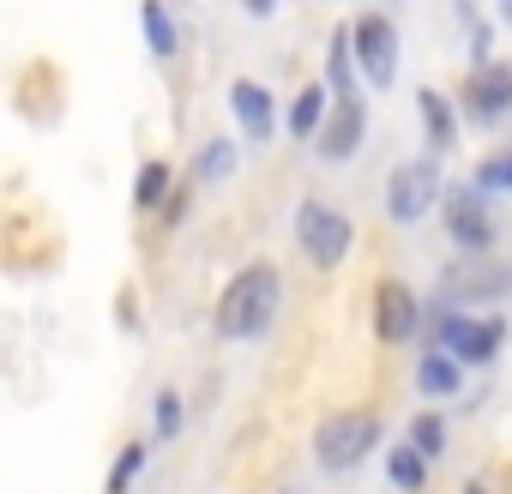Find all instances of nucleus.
<instances>
[{"mask_svg": "<svg viewBox=\"0 0 512 494\" xmlns=\"http://www.w3.org/2000/svg\"><path fill=\"white\" fill-rule=\"evenodd\" d=\"M296 247H302V260L314 272H338L350 260V247H356V223L350 211L326 205V199H302L296 205Z\"/></svg>", "mask_w": 512, "mask_h": 494, "instance_id": "nucleus-3", "label": "nucleus"}, {"mask_svg": "<svg viewBox=\"0 0 512 494\" xmlns=\"http://www.w3.org/2000/svg\"><path fill=\"white\" fill-rule=\"evenodd\" d=\"M470 181L488 193V199H500V193H512V145H500V151H488L476 169H470Z\"/></svg>", "mask_w": 512, "mask_h": 494, "instance_id": "nucleus-24", "label": "nucleus"}, {"mask_svg": "<svg viewBox=\"0 0 512 494\" xmlns=\"http://www.w3.org/2000/svg\"><path fill=\"white\" fill-rule=\"evenodd\" d=\"M278 7H284V0H241V13H247L253 25H266V19H272Z\"/></svg>", "mask_w": 512, "mask_h": 494, "instance_id": "nucleus-28", "label": "nucleus"}, {"mask_svg": "<svg viewBox=\"0 0 512 494\" xmlns=\"http://www.w3.org/2000/svg\"><path fill=\"white\" fill-rule=\"evenodd\" d=\"M181 422H187L181 386H157V398H151V446H169V440H181Z\"/></svg>", "mask_w": 512, "mask_h": 494, "instance_id": "nucleus-22", "label": "nucleus"}, {"mask_svg": "<svg viewBox=\"0 0 512 494\" xmlns=\"http://www.w3.org/2000/svg\"><path fill=\"white\" fill-rule=\"evenodd\" d=\"M145 458H151V440H127V446L115 452V464H109V482H103V494H133V482H139Z\"/></svg>", "mask_w": 512, "mask_h": 494, "instance_id": "nucleus-23", "label": "nucleus"}, {"mask_svg": "<svg viewBox=\"0 0 512 494\" xmlns=\"http://www.w3.org/2000/svg\"><path fill=\"white\" fill-rule=\"evenodd\" d=\"M428 452H416L410 440H398V446H386V482L398 488V494H422L428 488Z\"/></svg>", "mask_w": 512, "mask_h": 494, "instance_id": "nucleus-19", "label": "nucleus"}, {"mask_svg": "<svg viewBox=\"0 0 512 494\" xmlns=\"http://www.w3.org/2000/svg\"><path fill=\"white\" fill-rule=\"evenodd\" d=\"M410 446H416V452H428V458H446V446H452L446 416H440V410H422V416L410 422Z\"/></svg>", "mask_w": 512, "mask_h": 494, "instance_id": "nucleus-25", "label": "nucleus"}, {"mask_svg": "<svg viewBox=\"0 0 512 494\" xmlns=\"http://www.w3.org/2000/svg\"><path fill=\"white\" fill-rule=\"evenodd\" d=\"M356 31L350 25H338L332 37H326V85H332V97H356Z\"/></svg>", "mask_w": 512, "mask_h": 494, "instance_id": "nucleus-17", "label": "nucleus"}, {"mask_svg": "<svg viewBox=\"0 0 512 494\" xmlns=\"http://www.w3.org/2000/svg\"><path fill=\"white\" fill-rule=\"evenodd\" d=\"M380 410H368V404H356V410H332V416H320V428H314V464L326 470V476H350L374 446H380Z\"/></svg>", "mask_w": 512, "mask_h": 494, "instance_id": "nucleus-2", "label": "nucleus"}, {"mask_svg": "<svg viewBox=\"0 0 512 494\" xmlns=\"http://www.w3.org/2000/svg\"><path fill=\"white\" fill-rule=\"evenodd\" d=\"M464 326H470V314H464V302H452V296H434L428 314H422V338H428V350H452V344L464 338Z\"/></svg>", "mask_w": 512, "mask_h": 494, "instance_id": "nucleus-18", "label": "nucleus"}, {"mask_svg": "<svg viewBox=\"0 0 512 494\" xmlns=\"http://www.w3.org/2000/svg\"><path fill=\"white\" fill-rule=\"evenodd\" d=\"M278 308H284V278H278V266H272V260H247V266L223 284L211 326H217L223 344H253V338L272 332Z\"/></svg>", "mask_w": 512, "mask_h": 494, "instance_id": "nucleus-1", "label": "nucleus"}, {"mask_svg": "<svg viewBox=\"0 0 512 494\" xmlns=\"http://www.w3.org/2000/svg\"><path fill=\"white\" fill-rule=\"evenodd\" d=\"M229 115L241 145H272L278 139V97L260 79H229Z\"/></svg>", "mask_w": 512, "mask_h": 494, "instance_id": "nucleus-10", "label": "nucleus"}, {"mask_svg": "<svg viewBox=\"0 0 512 494\" xmlns=\"http://www.w3.org/2000/svg\"><path fill=\"white\" fill-rule=\"evenodd\" d=\"M235 163H241V145H235V139H205L199 157H193V187H217V181H229Z\"/></svg>", "mask_w": 512, "mask_h": 494, "instance_id": "nucleus-20", "label": "nucleus"}, {"mask_svg": "<svg viewBox=\"0 0 512 494\" xmlns=\"http://www.w3.org/2000/svg\"><path fill=\"white\" fill-rule=\"evenodd\" d=\"M139 37H145V55L157 67H175L181 55V25L169 13V0H139Z\"/></svg>", "mask_w": 512, "mask_h": 494, "instance_id": "nucleus-14", "label": "nucleus"}, {"mask_svg": "<svg viewBox=\"0 0 512 494\" xmlns=\"http://www.w3.org/2000/svg\"><path fill=\"white\" fill-rule=\"evenodd\" d=\"M362 139H368V97L356 91V97H338V103H332V121H326V133L314 139V157H320V163H350V157L362 151Z\"/></svg>", "mask_w": 512, "mask_h": 494, "instance_id": "nucleus-11", "label": "nucleus"}, {"mask_svg": "<svg viewBox=\"0 0 512 494\" xmlns=\"http://www.w3.org/2000/svg\"><path fill=\"white\" fill-rule=\"evenodd\" d=\"M500 19H506V25H512V0H500Z\"/></svg>", "mask_w": 512, "mask_h": 494, "instance_id": "nucleus-30", "label": "nucleus"}, {"mask_svg": "<svg viewBox=\"0 0 512 494\" xmlns=\"http://www.w3.org/2000/svg\"><path fill=\"white\" fill-rule=\"evenodd\" d=\"M169 193H175L169 163H163V157L139 163V175H133V211H139V217H145V211H163V205H169Z\"/></svg>", "mask_w": 512, "mask_h": 494, "instance_id": "nucleus-21", "label": "nucleus"}, {"mask_svg": "<svg viewBox=\"0 0 512 494\" xmlns=\"http://www.w3.org/2000/svg\"><path fill=\"white\" fill-rule=\"evenodd\" d=\"M416 392H422L428 404L458 398V392H464V362H458L452 350H422V356H416Z\"/></svg>", "mask_w": 512, "mask_h": 494, "instance_id": "nucleus-15", "label": "nucleus"}, {"mask_svg": "<svg viewBox=\"0 0 512 494\" xmlns=\"http://www.w3.org/2000/svg\"><path fill=\"white\" fill-rule=\"evenodd\" d=\"M422 296L404 284V278H380L374 284V338L386 344V350H404V344H416L422 338Z\"/></svg>", "mask_w": 512, "mask_h": 494, "instance_id": "nucleus-6", "label": "nucleus"}, {"mask_svg": "<svg viewBox=\"0 0 512 494\" xmlns=\"http://www.w3.org/2000/svg\"><path fill=\"white\" fill-rule=\"evenodd\" d=\"M464 494H494V488H482V482H464Z\"/></svg>", "mask_w": 512, "mask_h": 494, "instance_id": "nucleus-29", "label": "nucleus"}, {"mask_svg": "<svg viewBox=\"0 0 512 494\" xmlns=\"http://www.w3.org/2000/svg\"><path fill=\"white\" fill-rule=\"evenodd\" d=\"M506 338H512L506 314H470V326H464V338L452 344V356H458L464 368H488V362H500Z\"/></svg>", "mask_w": 512, "mask_h": 494, "instance_id": "nucleus-12", "label": "nucleus"}, {"mask_svg": "<svg viewBox=\"0 0 512 494\" xmlns=\"http://www.w3.org/2000/svg\"><path fill=\"white\" fill-rule=\"evenodd\" d=\"M350 31H356V67H362V79L374 91H392V79H398V25L386 13H362Z\"/></svg>", "mask_w": 512, "mask_h": 494, "instance_id": "nucleus-8", "label": "nucleus"}, {"mask_svg": "<svg viewBox=\"0 0 512 494\" xmlns=\"http://www.w3.org/2000/svg\"><path fill=\"white\" fill-rule=\"evenodd\" d=\"M458 103H464V121H470V127H506V121H512V61L470 67Z\"/></svg>", "mask_w": 512, "mask_h": 494, "instance_id": "nucleus-7", "label": "nucleus"}, {"mask_svg": "<svg viewBox=\"0 0 512 494\" xmlns=\"http://www.w3.org/2000/svg\"><path fill=\"white\" fill-rule=\"evenodd\" d=\"M187 199H193V181L169 193V205H163V223H169V229H181V217H187Z\"/></svg>", "mask_w": 512, "mask_h": 494, "instance_id": "nucleus-27", "label": "nucleus"}, {"mask_svg": "<svg viewBox=\"0 0 512 494\" xmlns=\"http://www.w3.org/2000/svg\"><path fill=\"white\" fill-rule=\"evenodd\" d=\"M332 103H338V97H332L326 79H320V85H302V91L290 97V139H308V145H314V139L326 133V121H332Z\"/></svg>", "mask_w": 512, "mask_h": 494, "instance_id": "nucleus-16", "label": "nucleus"}, {"mask_svg": "<svg viewBox=\"0 0 512 494\" xmlns=\"http://www.w3.org/2000/svg\"><path fill=\"white\" fill-rule=\"evenodd\" d=\"M416 115H422V139H428V151L434 157H446V151H458V103L446 97V91H416Z\"/></svg>", "mask_w": 512, "mask_h": 494, "instance_id": "nucleus-13", "label": "nucleus"}, {"mask_svg": "<svg viewBox=\"0 0 512 494\" xmlns=\"http://www.w3.org/2000/svg\"><path fill=\"white\" fill-rule=\"evenodd\" d=\"M440 223H446V235H452L458 254H494V211H488V193L476 181H452L446 187Z\"/></svg>", "mask_w": 512, "mask_h": 494, "instance_id": "nucleus-5", "label": "nucleus"}, {"mask_svg": "<svg viewBox=\"0 0 512 494\" xmlns=\"http://www.w3.org/2000/svg\"><path fill=\"white\" fill-rule=\"evenodd\" d=\"M440 199H446L440 157H410V163H398V169L386 175V217H392L398 229L422 223V217H428Z\"/></svg>", "mask_w": 512, "mask_h": 494, "instance_id": "nucleus-4", "label": "nucleus"}, {"mask_svg": "<svg viewBox=\"0 0 512 494\" xmlns=\"http://www.w3.org/2000/svg\"><path fill=\"white\" fill-rule=\"evenodd\" d=\"M488 61H494V31L470 19V67H488Z\"/></svg>", "mask_w": 512, "mask_h": 494, "instance_id": "nucleus-26", "label": "nucleus"}, {"mask_svg": "<svg viewBox=\"0 0 512 494\" xmlns=\"http://www.w3.org/2000/svg\"><path fill=\"white\" fill-rule=\"evenodd\" d=\"M440 296H452V302H506L512 296V266H500L494 254H458Z\"/></svg>", "mask_w": 512, "mask_h": 494, "instance_id": "nucleus-9", "label": "nucleus"}]
</instances>
